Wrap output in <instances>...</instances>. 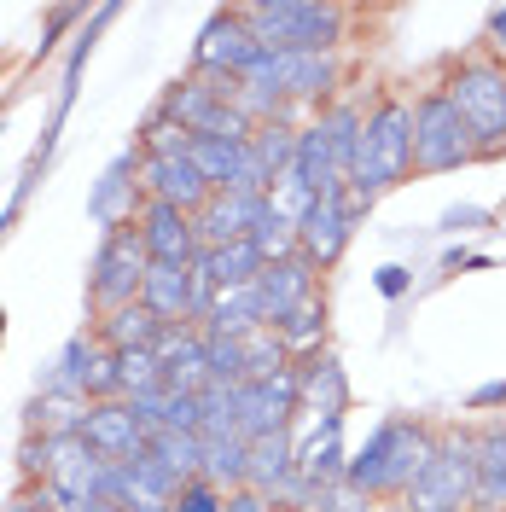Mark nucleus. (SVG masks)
Returning <instances> with one entry per match:
<instances>
[{"label": "nucleus", "mask_w": 506, "mask_h": 512, "mask_svg": "<svg viewBox=\"0 0 506 512\" xmlns=\"http://www.w3.org/2000/svg\"><path fill=\"white\" fill-rule=\"evenodd\" d=\"M431 448H437V425H425V419H379L373 431H367V443L349 454V472L344 478L367 495V501H402L413 489V478L425 472V460H431Z\"/></svg>", "instance_id": "obj_1"}, {"label": "nucleus", "mask_w": 506, "mask_h": 512, "mask_svg": "<svg viewBox=\"0 0 506 512\" xmlns=\"http://www.w3.org/2000/svg\"><path fill=\"white\" fill-rule=\"evenodd\" d=\"M413 175V99L408 94H379L367 105L361 123V146H355V169H349V192L361 204L384 198Z\"/></svg>", "instance_id": "obj_2"}, {"label": "nucleus", "mask_w": 506, "mask_h": 512, "mask_svg": "<svg viewBox=\"0 0 506 512\" xmlns=\"http://www.w3.org/2000/svg\"><path fill=\"white\" fill-rule=\"evenodd\" d=\"M239 12L256 41L274 53H338L349 30V6H332V0H262Z\"/></svg>", "instance_id": "obj_3"}, {"label": "nucleus", "mask_w": 506, "mask_h": 512, "mask_svg": "<svg viewBox=\"0 0 506 512\" xmlns=\"http://www.w3.org/2000/svg\"><path fill=\"white\" fill-rule=\"evenodd\" d=\"M477 495V431L472 425H448L437 431V448L425 460V472L402 495L408 512H472Z\"/></svg>", "instance_id": "obj_4"}, {"label": "nucleus", "mask_w": 506, "mask_h": 512, "mask_svg": "<svg viewBox=\"0 0 506 512\" xmlns=\"http://www.w3.org/2000/svg\"><path fill=\"white\" fill-rule=\"evenodd\" d=\"M437 88L466 117V128H472L477 146H483V158L506 152V64H495L489 53H472V59L454 64Z\"/></svg>", "instance_id": "obj_5"}, {"label": "nucleus", "mask_w": 506, "mask_h": 512, "mask_svg": "<svg viewBox=\"0 0 506 512\" xmlns=\"http://www.w3.org/2000/svg\"><path fill=\"white\" fill-rule=\"evenodd\" d=\"M483 158L477 134L466 128V117L454 111V99L443 88H425L413 99V169L419 175H448Z\"/></svg>", "instance_id": "obj_6"}, {"label": "nucleus", "mask_w": 506, "mask_h": 512, "mask_svg": "<svg viewBox=\"0 0 506 512\" xmlns=\"http://www.w3.org/2000/svg\"><path fill=\"white\" fill-rule=\"evenodd\" d=\"M146 268H152V256H146L140 227H134V222L105 227V239H99L94 262H88V303H94V315H111V309L140 303Z\"/></svg>", "instance_id": "obj_7"}, {"label": "nucleus", "mask_w": 506, "mask_h": 512, "mask_svg": "<svg viewBox=\"0 0 506 512\" xmlns=\"http://www.w3.org/2000/svg\"><path fill=\"white\" fill-rule=\"evenodd\" d=\"M338 88H344L338 53H274V94L291 111L315 105V117H320L326 105H338Z\"/></svg>", "instance_id": "obj_8"}, {"label": "nucleus", "mask_w": 506, "mask_h": 512, "mask_svg": "<svg viewBox=\"0 0 506 512\" xmlns=\"http://www.w3.org/2000/svg\"><path fill=\"white\" fill-rule=\"evenodd\" d=\"M303 414V390H297V367H285L274 379H251L239 384V437L256 443V437H274V431H291Z\"/></svg>", "instance_id": "obj_9"}, {"label": "nucleus", "mask_w": 506, "mask_h": 512, "mask_svg": "<svg viewBox=\"0 0 506 512\" xmlns=\"http://www.w3.org/2000/svg\"><path fill=\"white\" fill-rule=\"evenodd\" d=\"M367 210H373V204H361L355 192H344V198H315V210L297 222V251L326 274V268L349 251V233H355V222H361Z\"/></svg>", "instance_id": "obj_10"}, {"label": "nucleus", "mask_w": 506, "mask_h": 512, "mask_svg": "<svg viewBox=\"0 0 506 512\" xmlns=\"http://www.w3.org/2000/svg\"><path fill=\"white\" fill-rule=\"evenodd\" d=\"M256 41L251 24H245V12L233 6V12H216L204 30H198V41H192V70L198 76H245V64L256 59Z\"/></svg>", "instance_id": "obj_11"}, {"label": "nucleus", "mask_w": 506, "mask_h": 512, "mask_svg": "<svg viewBox=\"0 0 506 512\" xmlns=\"http://www.w3.org/2000/svg\"><path fill=\"white\" fill-rule=\"evenodd\" d=\"M134 227H140V239H146V256H152V262L192 268L198 251H204V245H198V222H192L187 210H175V204H152V198H140Z\"/></svg>", "instance_id": "obj_12"}, {"label": "nucleus", "mask_w": 506, "mask_h": 512, "mask_svg": "<svg viewBox=\"0 0 506 512\" xmlns=\"http://www.w3.org/2000/svg\"><path fill=\"white\" fill-rule=\"evenodd\" d=\"M76 437L94 448V454L117 460V466L140 460V454H146V443H152V431L134 419V408H128V402H88V414H82V431H76Z\"/></svg>", "instance_id": "obj_13"}, {"label": "nucleus", "mask_w": 506, "mask_h": 512, "mask_svg": "<svg viewBox=\"0 0 506 512\" xmlns=\"http://www.w3.org/2000/svg\"><path fill=\"white\" fill-rule=\"evenodd\" d=\"M140 192H146L152 204H175V210H187V216H198V210L216 198V187L198 175V163L192 158H140Z\"/></svg>", "instance_id": "obj_14"}, {"label": "nucleus", "mask_w": 506, "mask_h": 512, "mask_svg": "<svg viewBox=\"0 0 506 512\" xmlns=\"http://www.w3.org/2000/svg\"><path fill=\"white\" fill-rule=\"evenodd\" d=\"M256 291H262V315L268 326H280L291 309H303L309 297H320V268L309 256H285V262H268L262 274H256Z\"/></svg>", "instance_id": "obj_15"}, {"label": "nucleus", "mask_w": 506, "mask_h": 512, "mask_svg": "<svg viewBox=\"0 0 506 512\" xmlns=\"http://www.w3.org/2000/svg\"><path fill=\"white\" fill-rule=\"evenodd\" d=\"M268 216V198H251V192H216L192 222H198V245L204 251H222V245H239L251 239L256 222Z\"/></svg>", "instance_id": "obj_16"}, {"label": "nucleus", "mask_w": 506, "mask_h": 512, "mask_svg": "<svg viewBox=\"0 0 506 512\" xmlns=\"http://www.w3.org/2000/svg\"><path fill=\"white\" fill-rule=\"evenodd\" d=\"M158 361H163V384L181 396H204L210 390V361H204V332L198 326H163L158 338Z\"/></svg>", "instance_id": "obj_17"}, {"label": "nucleus", "mask_w": 506, "mask_h": 512, "mask_svg": "<svg viewBox=\"0 0 506 512\" xmlns=\"http://www.w3.org/2000/svg\"><path fill=\"white\" fill-rule=\"evenodd\" d=\"M291 175L315 192V198H344V192H349V175L338 169V158H332V134H326L320 117H309V123L297 128V158H291Z\"/></svg>", "instance_id": "obj_18"}, {"label": "nucleus", "mask_w": 506, "mask_h": 512, "mask_svg": "<svg viewBox=\"0 0 506 512\" xmlns=\"http://www.w3.org/2000/svg\"><path fill=\"white\" fill-rule=\"evenodd\" d=\"M291 367H297V390H303V414H315V419L349 414V379L332 350L309 355V361H291Z\"/></svg>", "instance_id": "obj_19"}, {"label": "nucleus", "mask_w": 506, "mask_h": 512, "mask_svg": "<svg viewBox=\"0 0 506 512\" xmlns=\"http://www.w3.org/2000/svg\"><path fill=\"white\" fill-rule=\"evenodd\" d=\"M349 472V448H344V414H326L315 425V437L309 443H297V478L326 489V483H338Z\"/></svg>", "instance_id": "obj_20"}, {"label": "nucleus", "mask_w": 506, "mask_h": 512, "mask_svg": "<svg viewBox=\"0 0 506 512\" xmlns=\"http://www.w3.org/2000/svg\"><path fill=\"white\" fill-rule=\"evenodd\" d=\"M472 512H506V419L477 425V495Z\"/></svg>", "instance_id": "obj_21"}, {"label": "nucleus", "mask_w": 506, "mask_h": 512, "mask_svg": "<svg viewBox=\"0 0 506 512\" xmlns=\"http://www.w3.org/2000/svg\"><path fill=\"white\" fill-rule=\"evenodd\" d=\"M163 320L146 309V303H128V309H111V315H94V344L99 350H158Z\"/></svg>", "instance_id": "obj_22"}, {"label": "nucleus", "mask_w": 506, "mask_h": 512, "mask_svg": "<svg viewBox=\"0 0 506 512\" xmlns=\"http://www.w3.org/2000/svg\"><path fill=\"white\" fill-rule=\"evenodd\" d=\"M140 303L163 320V326H181L192 309V268H175V262H152L146 268V286H140ZM192 326V320H187Z\"/></svg>", "instance_id": "obj_23"}, {"label": "nucleus", "mask_w": 506, "mask_h": 512, "mask_svg": "<svg viewBox=\"0 0 506 512\" xmlns=\"http://www.w3.org/2000/svg\"><path fill=\"white\" fill-rule=\"evenodd\" d=\"M262 326H268V315H262V291L256 286H227V291H216V309H210V320H204L198 332L251 338V332H262Z\"/></svg>", "instance_id": "obj_24"}, {"label": "nucleus", "mask_w": 506, "mask_h": 512, "mask_svg": "<svg viewBox=\"0 0 506 512\" xmlns=\"http://www.w3.org/2000/svg\"><path fill=\"white\" fill-rule=\"evenodd\" d=\"M192 268H198V274H210L216 291H227V286H256V274H262L268 262L256 256L251 239H239V245H222V251H198Z\"/></svg>", "instance_id": "obj_25"}, {"label": "nucleus", "mask_w": 506, "mask_h": 512, "mask_svg": "<svg viewBox=\"0 0 506 512\" xmlns=\"http://www.w3.org/2000/svg\"><path fill=\"white\" fill-rule=\"evenodd\" d=\"M297 472V431H274V437H256L251 443V489L268 501V489L280 478Z\"/></svg>", "instance_id": "obj_26"}, {"label": "nucleus", "mask_w": 506, "mask_h": 512, "mask_svg": "<svg viewBox=\"0 0 506 512\" xmlns=\"http://www.w3.org/2000/svg\"><path fill=\"white\" fill-rule=\"evenodd\" d=\"M204 478L216 489H251V443L245 437H204Z\"/></svg>", "instance_id": "obj_27"}, {"label": "nucleus", "mask_w": 506, "mask_h": 512, "mask_svg": "<svg viewBox=\"0 0 506 512\" xmlns=\"http://www.w3.org/2000/svg\"><path fill=\"white\" fill-rule=\"evenodd\" d=\"M245 140H222V134H192V152L187 158L198 163V175L210 181L216 192H227L233 187V175H239V163H245Z\"/></svg>", "instance_id": "obj_28"}, {"label": "nucleus", "mask_w": 506, "mask_h": 512, "mask_svg": "<svg viewBox=\"0 0 506 512\" xmlns=\"http://www.w3.org/2000/svg\"><path fill=\"white\" fill-rule=\"evenodd\" d=\"M274 338L285 344V355H291V361H309V355H320V344H326V297H309L303 309H291V315L274 326Z\"/></svg>", "instance_id": "obj_29"}, {"label": "nucleus", "mask_w": 506, "mask_h": 512, "mask_svg": "<svg viewBox=\"0 0 506 512\" xmlns=\"http://www.w3.org/2000/svg\"><path fill=\"white\" fill-rule=\"evenodd\" d=\"M297 117H274V123H262L251 134V158L262 163V175L268 181H285L291 175V158H297Z\"/></svg>", "instance_id": "obj_30"}, {"label": "nucleus", "mask_w": 506, "mask_h": 512, "mask_svg": "<svg viewBox=\"0 0 506 512\" xmlns=\"http://www.w3.org/2000/svg\"><path fill=\"white\" fill-rule=\"evenodd\" d=\"M146 454H152L158 466H169L181 483L204 478V437H198V431H152Z\"/></svg>", "instance_id": "obj_31"}, {"label": "nucleus", "mask_w": 506, "mask_h": 512, "mask_svg": "<svg viewBox=\"0 0 506 512\" xmlns=\"http://www.w3.org/2000/svg\"><path fill=\"white\" fill-rule=\"evenodd\" d=\"M175 495H181V478L169 466H158L152 454H140V460L123 466V507L128 501H175Z\"/></svg>", "instance_id": "obj_32"}, {"label": "nucleus", "mask_w": 506, "mask_h": 512, "mask_svg": "<svg viewBox=\"0 0 506 512\" xmlns=\"http://www.w3.org/2000/svg\"><path fill=\"white\" fill-rule=\"evenodd\" d=\"M134 152H140V158H187V152H192V134L181 123H169L158 105H152V117H146V128H140Z\"/></svg>", "instance_id": "obj_33"}, {"label": "nucleus", "mask_w": 506, "mask_h": 512, "mask_svg": "<svg viewBox=\"0 0 506 512\" xmlns=\"http://www.w3.org/2000/svg\"><path fill=\"white\" fill-rule=\"evenodd\" d=\"M198 402H204V431L198 437H239V384H210Z\"/></svg>", "instance_id": "obj_34"}, {"label": "nucleus", "mask_w": 506, "mask_h": 512, "mask_svg": "<svg viewBox=\"0 0 506 512\" xmlns=\"http://www.w3.org/2000/svg\"><path fill=\"white\" fill-rule=\"evenodd\" d=\"M251 245H256V256L262 262H285V256H297V222L291 216H280L274 204H268V216L256 222V233H251Z\"/></svg>", "instance_id": "obj_35"}, {"label": "nucleus", "mask_w": 506, "mask_h": 512, "mask_svg": "<svg viewBox=\"0 0 506 512\" xmlns=\"http://www.w3.org/2000/svg\"><path fill=\"white\" fill-rule=\"evenodd\" d=\"M285 367H291V355H285V344L274 338V326H262V332L245 338V384L274 379V373H285Z\"/></svg>", "instance_id": "obj_36"}, {"label": "nucleus", "mask_w": 506, "mask_h": 512, "mask_svg": "<svg viewBox=\"0 0 506 512\" xmlns=\"http://www.w3.org/2000/svg\"><path fill=\"white\" fill-rule=\"evenodd\" d=\"M117 355V379H123V402L140 396V390H158L163 384V361L158 350H111Z\"/></svg>", "instance_id": "obj_37"}, {"label": "nucleus", "mask_w": 506, "mask_h": 512, "mask_svg": "<svg viewBox=\"0 0 506 512\" xmlns=\"http://www.w3.org/2000/svg\"><path fill=\"white\" fill-rule=\"evenodd\" d=\"M204 361H210V384H245V338L204 332Z\"/></svg>", "instance_id": "obj_38"}, {"label": "nucleus", "mask_w": 506, "mask_h": 512, "mask_svg": "<svg viewBox=\"0 0 506 512\" xmlns=\"http://www.w3.org/2000/svg\"><path fill=\"white\" fill-rule=\"evenodd\" d=\"M373 507L379 501H367L349 478H338V483H326V489H315V507L309 512H373Z\"/></svg>", "instance_id": "obj_39"}, {"label": "nucleus", "mask_w": 506, "mask_h": 512, "mask_svg": "<svg viewBox=\"0 0 506 512\" xmlns=\"http://www.w3.org/2000/svg\"><path fill=\"white\" fill-rule=\"evenodd\" d=\"M175 512H227V489H216L210 478H192V483H181Z\"/></svg>", "instance_id": "obj_40"}, {"label": "nucleus", "mask_w": 506, "mask_h": 512, "mask_svg": "<svg viewBox=\"0 0 506 512\" xmlns=\"http://www.w3.org/2000/svg\"><path fill=\"white\" fill-rule=\"evenodd\" d=\"M483 53H489L495 64H506V6H495L489 24H483Z\"/></svg>", "instance_id": "obj_41"}, {"label": "nucleus", "mask_w": 506, "mask_h": 512, "mask_svg": "<svg viewBox=\"0 0 506 512\" xmlns=\"http://www.w3.org/2000/svg\"><path fill=\"white\" fill-rule=\"evenodd\" d=\"M489 408H506V379L483 384V390H472V396H466V414H489Z\"/></svg>", "instance_id": "obj_42"}, {"label": "nucleus", "mask_w": 506, "mask_h": 512, "mask_svg": "<svg viewBox=\"0 0 506 512\" xmlns=\"http://www.w3.org/2000/svg\"><path fill=\"white\" fill-rule=\"evenodd\" d=\"M379 291H384V297H402V291H408V268H396V262L379 268Z\"/></svg>", "instance_id": "obj_43"}, {"label": "nucleus", "mask_w": 506, "mask_h": 512, "mask_svg": "<svg viewBox=\"0 0 506 512\" xmlns=\"http://www.w3.org/2000/svg\"><path fill=\"white\" fill-rule=\"evenodd\" d=\"M227 512H268V501H262L256 489H233V495H227Z\"/></svg>", "instance_id": "obj_44"}, {"label": "nucleus", "mask_w": 506, "mask_h": 512, "mask_svg": "<svg viewBox=\"0 0 506 512\" xmlns=\"http://www.w3.org/2000/svg\"><path fill=\"white\" fill-rule=\"evenodd\" d=\"M64 512H128L123 501H76V507H64Z\"/></svg>", "instance_id": "obj_45"}, {"label": "nucleus", "mask_w": 506, "mask_h": 512, "mask_svg": "<svg viewBox=\"0 0 506 512\" xmlns=\"http://www.w3.org/2000/svg\"><path fill=\"white\" fill-rule=\"evenodd\" d=\"M128 512H175V501H128Z\"/></svg>", "instance_id": "obj_46"}, {"label": "nucleus", "mask_w": 506, "mask_h": 512, "mask_svg": "<svg viewBox=\"0 0 506 512\" xmlns=\"http://www.w3.org/2000/svg\"><path fill=\"white\" fill-rule=\"evenodd\" d=\"M6 512H53V507H41V501H30V495H18V501H6Z\"/></svg>", "instance_id": "obj_47"}, {"label": "nucleus", "mask_w": 506, "mask_h": 512, "mask_svg": "<svg viewBox=\"0 0 506 512\" xmlns=\"http://www.w3.org/2000/svg\"><path fill=\"white\" fill-rule=\"evenodd\" d=\"M373 512H408V507H402V501H379Z\"/></svg>", "instance_id": "obj_48"}, {"label": "nucleus", "mask_w": 506, "mask_h": 512, "mask_svg": "<svg viewBox=\"0 0 506 512\" xmlns=\"http://www.w3.org/2000/svg\"><path fill=\"white\" fill-rule=\"evenodd\" d=\"M0 338H6V309H0Z\"/></svg>", "instance_id": "obj_49"}, {"label": "nucleus", "mask_w": 506, "mask_h": 512, "mask_svg": "<svg viewBox=\"0 0 506 512\" xmlns=\"http://www.w3.org/2000/svg\"><path fill=\"white\" fill-rule=\"evenodd\" d=\"M268 512H274V507H268Z\"/></svg>", "instance_id": "obj_50"}]
</instances>
